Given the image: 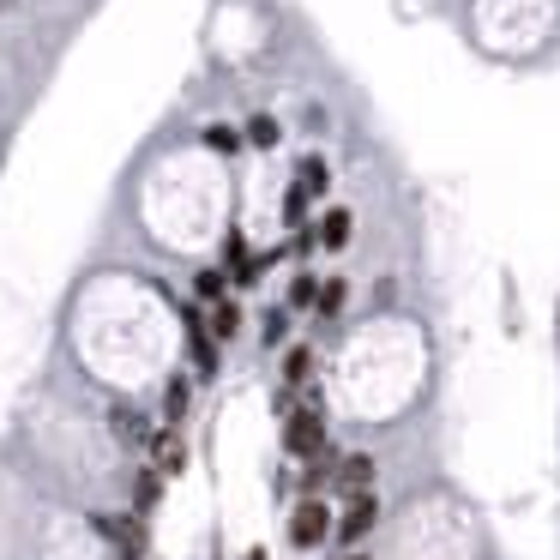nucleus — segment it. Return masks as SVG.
<instances>
[{
    "label": "nucleus",
    "mask_w": 560,
    "mask_h": 560,
    "mask_svg": "<svg viewBox=\"0 0 560 560\" xmlns=\"http://www.w3.org/2000/svg\"><path fill=\"white\" fill-rule=\"evenodd\" d=\"M374 476H380V464L368 458V452H350V458H338V488L343 494H374Z\"/></svg>",
    "instance_id": "nucleus-6"
},
{
    "label": "nucleus",
    "mask_w": 560,
    "mask_h": 560,
    "mask_svg": "<svg viewBox=\"0 0 560 560\" xmlns=\"http://www.w3.org/2000/svg\"><path fill=\"white\" fill-rule=\"evenodd\" d=\"M296 181L307 187V193H325V181H332V169H325L320 157H301V169H296Z\"/></svg>",
    "instance_id": "nucleus-15"
},
{
    "label": "nucleus",
    "mask_w": 560,
    "mask_h": 560,
    "mask_svg": "<svg viewBox=\"0 0 560 560\" xmlns=\"http://www.w3.org/2000/svg\"><path fill=\"white\" fill-rule=\"evenodd\" d=\"M247 145H260V151H265V145H278V120L253 115V120H247Z\"/></svg>",
    "instance_id": "nucleus-17"
},
{
    "label": "nucleus",
    "mask_w": 560,
    "mask_h": 560,
    "mask_svg": "<svg viewBox=\"0 0 560 560\" xmlns=\"http://www.w3.org/2000/svg\"><path fill=\"white\" fill-rule=\"evenodd\" d=\"M350 223H356V218H350L343 205L320 218V247H325V253H338V247H350Z\"/></svg>",
    "instance_id": "nucleus-9"
},
{
    "label": "nucleus",
    "mask_w": 560,
    "mask_h": 560,
    "mask_svg": "<svg viewBox=\"0 0 560 560\" xmlns=\"http://www.w3.org/2000/svg\"><path fill=\"white\" fill-rule=\"evenodd\" d=\"M374 524H380V501H374V494H350V506H343V519H338V530H332V537L356 548Z\"/></svg>",
    "instance_id": "nucleus-3"
},
{
    "label": "nucleus",
    "mask_w": 560,
    "mask_h": 560,
    "mask_svg": "<svg viewBox=\"0 0 560 560\" xmlns=\"http://www.w3.org/2000/svg\"><path fill=\"white\" fill-rule=\"evenodd\" d=\"M283 452H289V458H320V452H325V416H320V404H296V410H283Z\"/></svg>",
    "instance_id": "nucleus-1"
},
{
    "label": "nucleus",
    "mask_w": 560,
    "mask_h": 560,
    "mask_svg": "<svg viewBox=\"0 0 560 560\" xmlns=\"http://www.w3.org/2000/svg\"><path fill=\"white\" fill-rule=\"evenodd\" d=\"M193 289H200L205 301H223V271H200V278H193Z\"/></svg>",
    "instance_id": "nucleus-22"
},
{
    "label": "nucleus",
    "mask_w": 560,
    "mask_h": 560,
    "mask_svg": "<svg viewBox=\"0 0 560 560\" xmlns=\"http://www.w3.org/2000/svg\"><path fill=\"white\" fill-rule=\"evenodd\" d=\"M109 422H115V434L127 446H139V440H151V428H145V416L139 410H133V404H115V410H109Z\"/></svg>",
    "instance_id": "nucleus-10"
},
{
    "label": "nucleus",
    "mask_w": 560,
    "mask_h": 560,
    "mask_svg": "<svg viewBox=\"0 0 560 560\" xmlns=\"http://www.w3.org/2000/svg\"><path fill=\"white\" fill-rule=\"evenodd\" d=\"M332 530H338L332 506H325L320 494H301L296 512H289V542H296V548H320V542L332 537Z\"/></svg>",
    "instance_id": "nucleus-2"
},
{
    "label": "nucleus",
    "mask_w": 560,
    "mask_h": 560,
    "mask_svg": "<svg viewBox=\"0 0 560 560\" xmlns=\"http://www.w3.org/2000/svg\"><path fill=\"white\" fill-rule=\"evenodd\" d=\"M241 560H271V555H265V548H247V555H241Z\"/></svg>",
    "instance_id": "nucleus-23"
},
{
    "label": "nucleus",
    "mask_w": 560,
    "mask_h": 560,
    "mask_svg": "<svg viewBox=\"0 0 560 560\" xmlns=\"http://www.w3.org/2000/svg\"><path fill=\"white\" fill-rule=\"evenodd\" d=\"M343 560H368V555H361V548H350V555H343Z\"/></svg>",
    "instance_id": "nucleus-24"
},
{
    "label": "nucleus",
    "mask_w": 560,
    "mask_h": 560,
    "mask_svg": "<svg viewBox=\"0 0 560 560\" xmlns=\"http://www.w3.org/2000/svg\"><path fill=\"white\" fill-rule=\"evenodd\" d=\"M332 476H338V458H332V452L307 458V470H301V494H320V488H332Z\"/></svg>",
    "instance_id": "nucleus-11"
},
{
    "label": "nucleus",
    "mask_w": 560,
    "mask_h": 560,
    "mask_svg": "<svg viewBox=\"0 0 560 560\" xmlns=\"http://www.w3.org/2000/svg\"><path fill=\"white\" fill-rule=\"evenodd\" d=\"M314 343H289V356H283V386H289V392H296V386H307L314 380Z\"/></svg>",
    "instance_id": "nucleus-8"
},
{
    "label": "nucleus",
    "mask_w": 560,
    "mask_h": 560,
    "mask_svg": "<svg viewBox=\"0 0 560 560\" xmlns=\"http://www.w3.org/2000/svg\"><path fill=\"white\" fill-rule=\"evenodd\" d=\"M205 145H211V151H223V157H229V151H236V145H241V133H229V127H205Z\"/></svg>",
    "instance_id": "nucleus-21"
},
{
    "label": "nucleus",
    "mask_w": 560,
    "mask_h": 560,
    "mask_svg": "<svg viewBox=\"0 0 560 560\" xmlns=\"http://www.w3.org/2000/svg\"><path fill=\"white\" fill-rule=\"evenodd\" d=\"M289 338V314H283V307H271V314H265V350H271V343H283Z\"/></svg>",
    "instance_id": "nucleus-20"
},
{
    "label": "nucleus",
    "mask_w": 560,
    "mask_h": 560,
    "mask_svg": "<svg viewBox=\"0 0 560 560\" xmlns=\"http://www.w3.org/2000/svg\"><path fill=\"white\" fill-rule=\"evenodd\" d=\"M157 501H163V476L157 470H145V476L133 482V512L145 519V512H157Z\"/></svg>",
    "instance_id": "nucleus-12"
},
{
    "label": "nucleus",
    "mask_w": 560,
    "mask_h": 560,
    "mask_svg": "<svg viewBox=\"0 0 560 560\" xmlns=\"http://www.w3.org/2000/svg\"><path fill=\"white\" fill-rule=\"evenodd\" d=\"M181 325H187V350H193V368H200V380H211V374H218V343L205 338V320L193 314V307H181Z\"/></svg>",
    "instance_id": "nucleus-5"
},
{
    "label": "nucleus",
    "mask_w": 560,
    "mask_h": 560,
    "mask_svg": "<svg viewBox=\"0 0 560 560\" xmlns=\"http://www.w3.org/2000/svg\"><path fill=\"white\" fill-rule=\"evenodd\" d=\"M163 416H169V428L187 416V380H169V386H163Z\"/></svg>",
    "instance_id": "nucleus-14"
},
{
    "label": "nucleus",
    "mask_w": 560,
    "mask_h": 560,
    "mask_svg": "<svg viewBox=\"0 0 560 560\" xmlns=\"http://www.w3.org/2000/svg\"><path fill=\"white\" fill-rule=\"evenodd\" d=\"M314 307H320L325 320H338V307H343V278H325V283H320V301H314Z\"/></svg>",
    "instance_id": "nucleus-16"
},
{
    "label": "nucleus",
    "mask_w": 560,
    "mask_h": 560,
    "mask_svg": "<svg viewBox=\"0 0 560 560\" xmlns=\"http://www.w3.org/2000/svg\"><path fill=\"white\" fill-rule=\"evenodd\" d=\"M283 218H289V223H301V218H307V187H301V181L289 187V193H283Z\"/></svg>",
    "instance_id": "nucleus-19"
},
{
    "label": "nucleus",
    "mask_w": 560,
    "mask_h": 560,
    "mask_svg": "<svg viewBox=\"0 0 560 560\" xmlns=\"http://www.w3.org/2000/svg\"><path fill=\"white\" fill-rule=\"evenodd\" d=\"M97 530L115 542L120 560H145V519L139 512H133V519H97Z\"/></svg>",
    "instance_id": "nucleus-4"
},
{
    "label": "nucleus",
    "mask_w": 560,
    "mask_h": 560,
    "mask_svg": "<svg viewBox=\"0 0 560 560\" xmlns=\"http://www.w3.org/2000/svg\"><path fill=\"white\" fill-rule=\"evenodd\" d=\"M241 320H247V314H241V307H236L229 296H223L218 307H211V332H218V338H236V332H241Z\"/></svg>",
    "instance_id": "nucleus-13"
},
{
    "label": "nucleus",
    "mask_w": 560,
    "mask_h": 560,
    "mask_svg": "<svg viewBox=\"0 0 560 560\" xmlns=\"http://www.w3.org/2000/svg\"><path fill=\"white\" fill-rule=\"evenodd\" d=\"M151 458H157V476H181L187 470V440H181L175 428H157L151 434Z\"/></svg>",
    "instance_id": "nucleus-7"
},
{
    "label": "nucleus",
    "mask_w": 560,
    "mask_h": 560,
    "mask_svg": "<svg viewBox=\"0 0 560 560\" xmlns=\"http://www.w3.org/2000/svg\"><path fill=\"white\" fill-rule=\"evenodd\" d=\"M314 301H320V283H314L307 271H301V278L289 283V307H314Z\"/></svg>",
    "instance_id": "nucleus-18"
}]
</instances>
